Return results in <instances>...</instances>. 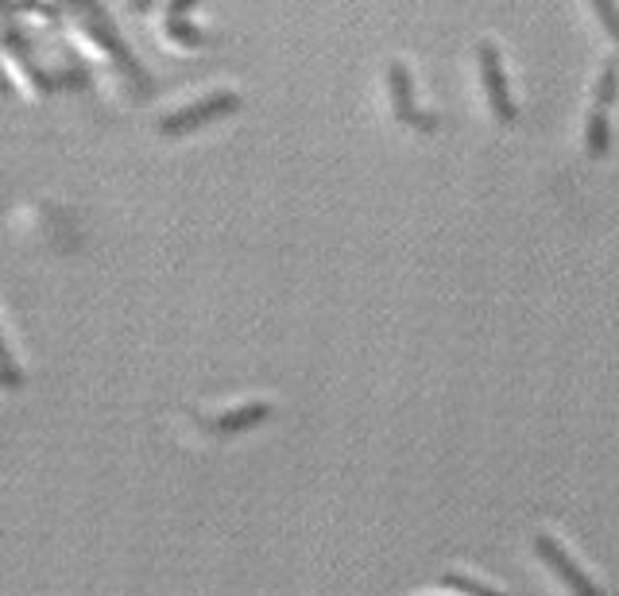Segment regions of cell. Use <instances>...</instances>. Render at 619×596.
Listing matches in <instances>:
<instances>
[{
  "mask_svg": "<svg viewBox=\"0 0 619 596\" xmlns=\"http://www.w3.org/2000/svg\"><path fill=\"white\" fill-rule=\"evenodd\" d=\"M237 109H240L237 93H233V90H214V93H206V97L190 101V105H183V109H175V113L163 116L159 132H163V136H186V132L202 129V124L217 121V116L237 113Z\"/></svg>",
  "mask_w": 619,
  "mask_h": 596,
  "instance_id": "cell-1",
  "label": "cell"
},
{
  "mask_svg": "<svg viewBox=\"0 0 619 596\" xmlns=\"http://www.w3.org/2000/svg\"><path fill=\"white\" fill-rule=\"evenodd\" d=\"M476 59H481V74H484V90H488V101H492V113H496L504 124H512L515 121V101H512V90H507L504 62H499L496 43L484 39V43L476 47Z\"/></svg>",
  "mask_w": 619,
  "mask_h": 596,
  "instance_id": "cell-2",
  "label": "cell"
},
{
  "mask_svg": "<svg viewBox=\"0 0 619 596\" xmlns=\"http://www.w3.org/2000/svg\"><path fill=\"white\" fill-rule=\"evenodd\" d=\"M535 551H538V558H543L546 566H550L554 574L566 582V589L574 596H600L597 585L589 582V574H585V569L577 566V562L569 558V554L561 551L558 543H554V535H535Z\"/></svg>",
  "mask_w": 619,
  "mask_h": 596,
  "instance_id": "cell-3",
  "label": "cell"
},
{
  "mask_svg": "<svg viewBox=\"0 0 619 596\" xmlns=\"http://www.w3.org/2000/svg\"><path fill=\"white\" fill-rule=\"evenodd\" d=\"M391 97H395V116L403 124H414V129H434V116L414 113V85L411 74H406L403 62H391Z\"/></svg>",
  "mask_w": 619,
  "mask_h": 596,
  "instance_id": "cell-4",
  "label": "cell"
},
{
  "mask_svg": "<svg viewBox=\"0 0 619 596\" xmlns=\"http://www.w3.org/2000/svg\"><path fill=\"white\" fill-rule=\"evenodd\" d=\"M271 414V403H245V407H233V411L217 414L214 419V430H221V434H237V430H248V427H260L264 419Z\"/></svg>",
  "mask_w": 619,
  "mask_h": 596,
  "instance_id": "cell-5",
  "label": "cell"
},
{
  "mask_svg": "<svg viewBox=\"0 0 619 596\" xmlns=\"http://www.w3.org/2000/svg\"><path fill=\"white\" fill-rule=\"evenodd\" d=\"M585 144H589V155L600 160L608 152V113L605 109H592L589 113V132H585Z\"/></svg>",
  "mask_w": 619,
  "mask_h": 596,
  "instance_id": "cell-6",
  "label": "cell"
},
{
  "mask_svg": "<svg viewBox=\"0 0 619 596\" xmlns=\"http://www.w3.org/2000/svg\"><path fill=\"white\" fill-rule=\"evenodd\" d=\"M616 90H619V66L616 62H608L605 70H600V82H597V101H592V109H612L616 101Z\"/></svg>",
  "mask_w": 619,
  "mask_h": 596,
  "instance_id": "cell-7",
  "label": "cell"
},
{
  "mask_svg": "<svg viewBox=\"0 0 619 596\" xmlns=\"http://www.w3.org/2000/svg\"><path fill=\"white\" fill-rule=\"evenodd\" d=\"M442 585H445V589H457V593H468V596H504V593L488 589V585L473 582V577H461V574H445V577H442Z\"/></svg>",
  "mask_w": 619,
  "mask_h": 596,
  "instance_id": "cell-8",
  "label": "cell"
},
{
  "mask_svg": "<svg viewBox=\"0 0 619 596\" xmlns=\"http://www.w3.org/2000/svg\"><path fill=\"white\" fill-rule=\"evenodd\" d=\"M0 383H4V388H20V383H23V372L16 368L12 352H8V345H4V337H0Z\"/></svg>",
  "mask_w": 619,
  "mask_h": 596,
  "instance_id": "cell-9",
  "label": "cell"
},
{
  "mask_svg": "<svg viewBox=\"0 0 619 596\" xmlns=\"http://www.w3.org/2000/svg\"><path fill=\"white\" fill-rule=\"evenodd\" d=\"M592 8H597L600 23H605V28L612 31V39H616V47H619V8L608 4V0H600V4H592Z\"/></svg>",
  "mask_w": 619,
  "mask_h": 596,
  "instance_id": "cell-10",
  "label": "cell"
}]
</instances>
